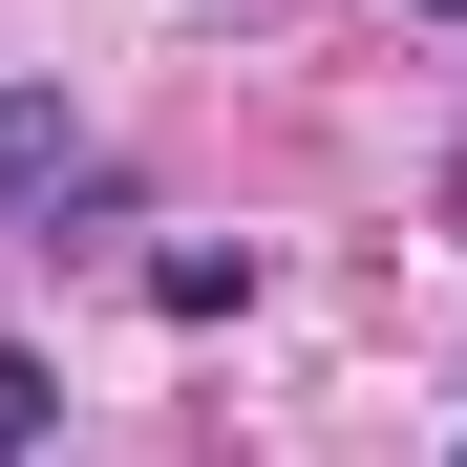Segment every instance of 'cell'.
Wrapping results in <instances>:
<instances>
[{
    "mask_svg": "<svg viewBox=\"0 0 467 467\" xmlns=\"http://www.w3.org/2000/svg\"><path fill=\"white\" fill-rule=\"evenodd\" d=\"M64 192H86V107H64V86H0V234L64 213Z\"/></svg>",
    "mask_w": 467,
    "mask_h": 467,
    "instance_id": "1",
    "label": "cell"
},
{
    "mask_svg": "<svg viewBox=\"0 0 467 467\" xmlns=\"http://www.w3.org/2000/svg\"><path fill=\"white\" fill-rule=\"evenodd\" d=\"M446 467H467V446H446Z\"/></svg>",
    "mask_w": 467,
    "mask_h": 467,
    "instance_id": "4",
    "label": "cell"
},
{
    "mask_svg": "<svg viewBox=\"0 0 467 467\" xmlns=\"http://www.w3.org/2000/svg\"><path fill=\"white\" fill-rule=\"evenodd\" d=\"M425 22H467V0H425Z\"/></svg>",
    "mask_w": 467,
    "mask_h": 467,
    "instance_id": "3",
    "label": "cell"
},
{
    "mask_svg": "<svg viewBox=\"0 0 467 467\" xmlns=\"http://www.w3.org/2000/svg\"><path fill=\"white\" fill-rule=\"evenodd\" d=\"M43 425H64V361H43V340H0V467H43Z\"/></svg>",
    "mask_w": 467,
    "mask_h": 467,
    "instance_id": "2",
    "label": "cell"
}]
</instances>
